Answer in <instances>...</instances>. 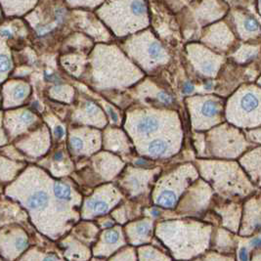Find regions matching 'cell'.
I'll list each match as a JSON object with an SVG mask.
<instances>
[{
	"instance_id": "44dd1931",
	"label": "cell",
	"mask_w": 261,
	"mask_h": 261,
	"mask_svg": "<svg viewBox=\"0 0 261 261\" xmlns=\"http://www.w3.org/2000/svg\"><path fill=\"white\" fill-rule=\"evenodd\" d=\"M23 143H29L33 145L22 148L21 150H25V152L31 156H40L46 149L49 147V135L48 130L45 127L38 129L36 132L27 138Z\"/></svg>"
},
{
	"instance_id": "f546056e",
	"label": "cell",
	"mask_w": 261,
	"mask_h": 261,
	"mask_svg": "<svg viewBox=\"0 0 261 261\" xmlns=\"http://www.w3.org/2000/svg\"><path fill=\"white\" fill-rule=\"evenodd\" d=\"M259 53V47L254 45H243L234 54V58L240 64L247 63L254 59Z\"/></svg>"
},
{
	"instance_id": "8d00e7d4",
	"label": "cell",
	"mask_w": 261,
	"mask_h": 261,
	"mask_svg": "<svg viewBox=\"0 0 261 261\" xmlns=\"http://www.w3.org/2000/svg\"><path fill=\"white\" fill-rule=\"evenodd\" d=\"M239 261H249V251L246 246H242L238 251Z\"/></svg>"
},
{
	"instance_id": "3957f363",
	"label": "cell",
	"mask_w": 261,
	"mask_h": 261,
	"mask_svg": "<svg viewBox=\"0 0 261 261\" xmlns=\"http://www.w3.org/2000/svg\"><path fill=\"white\" fill-rule=\"evenodd\" d=\"M197 179L198 172L192 164L179 166L159 182L154 193L155 204L167 210L175 209L184 190Z\"/></svg>"
},
{
	"instance_id": "ee69618b",
	"label": "cell",
	"mask_w": 261,
	"mask_h": 261,
	"mask_svg": "<svg viewBox=\"0 0 261 261\" xmlns=\"http://www.w3.org/2000/svg\"><path fill=\"white\" fill-rule=\"evenodd\" d=\"M260 82V83H261V81H260V82Z\"/></svg>"
},
{
	"instance_id": "d6a6232c",
	"label": "cell",
	"mask_w": 261,
	"mask_h": 261,
	"mask_svg": "<svg viewBox=\"0 0 261 261\" xmlns=\"http://www.w3.org/2000/svg\"><path fill=\"white\" fill-rule=\"evenodd\" d=\"M112 261H135L134 252L132 249H126L122 252H119Z\"/></svg>"
},
{
	"instance_id": "8992f818",
	"label": "cell",
	"mask_w": 261,
	"mask_h": 261,
	"mask_svg": "<svg viewBox=\"0 0 261 261\" xmlns=\"http://www.w3.org/2000/svg\"><path fill=\"white\" fill-rule=\"evenodd\" d=\"M213 191L203 180H196L182 195L178 204L177 212L181 215L201 216L209 208Z\"/></svg>"
},
{
	"instance_id": "30bf717a",
	"label": "cell",
	"mask_w": 261,
	"mask_h": 261,
	"mask_svg": "<svg viewBox=\"0 0 261 261\" xmlns=\"http://www.w3.org/2000/svg\"><path fill=\"white\" fill-rule=\"evenodd\" d=\"M107 192L98 193L85 202V211L91 216L103 215L110 212L114 205L120 200V195L114 188L106 190Z\"/></svg>"
},
{
	"instance_id": "ac0fdd59",
	"label": "cell",
	"mask_w": 261,
	"mask_h": 261,
	"mask_svg": "<svg viewBox=\"0 0 261 261\" xmlns=\"http://www.w3.org/2000/svg\"><path fill=\"white\" fill-rule=\"evenodd\" d=\"M217 215L221 216L222 224L233 232H237L239 228V220L241 216V205L235 202L228 204H217L214 208Z\"/></svg>"
},
{
	"instance_id": "5bb4252c",
	"label": "cell",
	"mask_w": 261,
	"mask_h": 261,
	"mask_svg": "<svg viewBox=\"0 0 261 261\" xmlns=\"http://www.w3.org/2000/svg\"><path fill=\"white\" fill-rule=\"evenodd\" d=\"M31 87L23 81H11L4 85V107L10 108L21 105L30 96Z\"/></svg>"
},
{
	"instance_id": "d6986e66",
	"label": "cell",
	"mask_w": 261,
	"mask_h": 261,
	"mask_svg": "<svg viewBox=\"0 0 261 261\" xmlns=\"http://www.w3.org/2000/svg\"><path fill=\"white\" fill-rule=\"evenodd\" d=\"M78 121L103 127L106 124V117L102 110L93 102L85 101L80 107L77 114Z\"/></svg>"
},
{
	"instance_id": "e575fe53",
	"label": "cell",
	"mask_w": 261,
	"mask_h": 261,
	"mask_svg": "<svg viewBox=\"0 0 261 261\" xmlns=\"http://www.w3.org/2000/svg\"><path fill=\"white\" fill-rule=\"evenodd\" d=\"M53 135L56 139L61 140L66 135V130H65V127L61 124V123H56L55 125H53Z\"/></svg>"
},
{
	"instance_id": "277c9868",
	"label": "cell",
	"mask_w": 261,
	"mask_h": 261,
	"mask_svg": "<svg viewBox=\"0 0 261 261\" xmlns=\"http://www.w3.org/2000/svg\"><path fill=\"white\" fill-rule=\"evenodd\" d=\"M227 117L239 126H255L261 123V90L245 88L229 101Z\"/></svg>"
},
{
	"instance_id": "6da1fadb",
	"label": "cell",
	"mask_w": 261,
	"mask_h": 261,
	"mask_svg": "<svg viewBox=\"0 0 261 261\" xmlns=\"http://www.w3.org/2000/svg\"><path fill=\"white\" fill-rule=\"evenodd\" d=\"M197 163L202 174L208 172L209 175L203 176L224 200L245 197L254 190L236 163L199 161Z\"/></svg>"
},
{
	"instance_id": "2e32d148",
	"label": "cell",
	"mask_w": 261,
	"mask_h": 261,
	"mask_svg": "<svg viewBox=\"0 0 261 261\" xmlns=\"http://www.w3.org/2000/svg\"><path fill=\"white\" fill-rule=\"evenodd\" d=\"M209 45L219 50H227L234 40L231 31L223 23H218L210 29L203 37Z\"/></svg>"
},
{
	"instance_id": "7c38bea8",
	"label": "cell",
	"mask_w": 261,
	"mask_h": 261,
	"mask_svg": "<svg viewBox=\"0 0 261 261\" xmlns=\"http://www.w3.org/2000/svg\"><path fill=\"white\" fill-rule=\"evenodd\" d=\"M161 168L154 170H140V169H131L129 171V175L125 179V188L130 194L134 196L139 195L147 189L149 182L160 173Z\"/></svg>"
},
{
	"instance_id": "836d02e7",
	"label": "cell",
	"mask_w": 261,
	"mask_h": 261,
	"mask_svg": "<svg viewBox=\"0 0 261 261\" xmlns=\"http://www.w3.org/2000/svg\"><path fill=\"white\" fill-rule=\"evenodd\" d=\"M246 138L250 142L261 144V128L249 130L246 132Z\"/></svg>"
},
{
	"instance_id": "ab89813d",
	"label": "cell",
	"mask_w": 261,
	"mask_h": 261,
	"mask_svg": "<svg viewBox=\"0 0 261 261\" xmlns=\"http://www.w3.org/2000/svg\"><path fill=\"white\" fill-rule=\"evenodd\" d=\"M40 261H63L55 254H45L41 257Z\"/></svg>"
},
{
	"instance_id": "9c48e42d",
	"label": "cell",
	"mask_w": 261,
	"mask_h": 261,
	"mask_svg": "<svg viewBox=\"0 0 261 261\" xmlns=\"http://www.w3.org/2000/svg\"><path fill=\"white\" fill-rule=\"evenodd\" d=\"M198 47L199 48H191L190 50V54L192 52V61L195 68L205 76H215L222 63V58L204 48V46Z\"/></svg>"
},
{
	"instance_id": "e0dca14e",
	"label": "cell",
	"mask_w": 261,
	"mask_h": 261,
	"mask_svg": "<svg viewBox=\"0 0 261 261\" xmlns=\"http://www.w3.org/2000/svg\"><path fill=\"white\" fill-rule=\"evenodd\" d=\"M153 220L149 218L133 222L126 227V235L129 243L139 245L151 241L153 235Z\"/></svg>"
},
{
	"instance_id": "52a82bcc",
	"label": "cell",
	"mask_w": 261,
	"mask_h": 261,
	"mask_svg": "<svg viewBox=\"0 0 261 261\" xmlns=\"http://www.w3.org/2000/svg\"><path fill=\"white\" fill-rule=\"evenodd\" d=\"M190 111L195 129H209L220 121L222 102L215 96L190 98Z\"/></svg>"
},
{
	"instance_id": "1f68e13d",
	"label": "cell",
	"mask_w": 261,
	"mask_h": 261,
	"mask_svg": "<svg viewBox=\"0 0 261 261\" xmlns=\"http://www.w3.org/2000/svg\"><path fill=\"white\" fill-rule=\"evenodd\" d=\"M234 258L232 256H226V255H220L219 253L215 252H209L207 255L198 258L195 261H233Z\"/></svg>"
},
{
	"instance_id": "b9f144b4",
	"label": "cell",
	"mask_w": 261,
	"mask_h": 261,
	"mask_svg": "<svg viewBox=\"0 0 261 261\" xmlns=\"http://www.w3.org/2000/svg\"><path fill=\"white\" fill-rule=\"evenodd\" d=\"M252 261H261V254H254L252 255Z\"/></svg>"
},
{
	"instance_id": "83f0119b",
	"label": "cell",
	"mask_w": 261,
	"mask_h": 261,
	"mask_svg": "<svg viewBox=\"0 0 261 261\" xmlns=\"http://www.w3.org/2000/svg\"><path fill=\"white\" fill-rule=\"evenodd\" d=\"M241 163H243V165H246V164L261 165V148H258L254 151H251V153L245 156L242 159ZM250 176L252 177V181H255L256 183H258V181L260 179V182L258 185L261 186V168L250 173Z\"/></svg>"
},
{
	"instance_id": "f1b7e54d",
	"label": "cell",
	"mask_w": 261,
	"mask_h": 261,
	"mask_svg": "<svg viewBox=\"0 0 261 261\" xmlns=\"http://www.w3.org/2000/svg\"><path fill=\"white\" fill-rule=\"evenodd\" d=\"M140 261H171L165 253L153 246H143L139 248Z\"/></svg>"
},
{
	"instance_id": "d590c367",
	"label": "cell",
	"mask_w": 261,
	"mask_h": 261,
	"mask_svg": "<svg viewBox=\"0 0 261 261\" xmlns=\"http://www.w3.org/2000/svg\"><path fill=\"white\" fill-rule=\"evenodd\" d=\"M106 109H107V112H108V114H109V115H110L112 121H113L114 123H115V124H119V122H120V117H119L118 113L115 111V109H114L111 105H110V106L107 105V106H106Z\"/></svg>"
},
{
	"instance_id": "7bdbcfd3",
	"label": "cell",
	"mask_w": 261,
	"mask_h": 261,
	"mask_svg": "<svg viewBox=\"0 0 261 261\" xmlns=\"http://www.w3.org/2000/svg\"><path fill=\"white\" fill-rule=\"evenodd\" d=\"M0 14H1V11H0Z\"/></svg>"
},
{
	"instance_id": "d4e9b609",
	"label": "cell",
	"mask_w": 261,
	"mask_h": 261,
	"mask_svg": "<svg viewBox=\"0 0 261 261\" xmlns=\"http://www.w3.org/2000/svg\"><path fill=\"white\" fill-rule=\"evenodd\" d=\"M214 247L220 252L231 253L236 247L235 239L229 232L220 229L214 238Z\"/></svg>"
},
{
	"instance_id": "cb8c5ba5",
	"label": "cell",
	"mask_w": 261,
	"mask_h": 261,
	"mask_svg": "<svg viewBox=\"0 0 261 261\" xmlns=\"http://www.w3.org/2000/svg\"><path fill=\"white\" fill-rule=\"evenodd\" d=\"M49 202H50V197L48 193L43 190H39V191L33 192L30 196V197L27 199L26 205L30 211L41 212L48 207Z\"/></svg>"
},
{
	"instance_id": "4dcf8cb0",
	"label": "cell",
	"mask_w": 261,
	"mask_h": 261,
	"mask_svg": "<svg viewBox=\"0 0 261 261\" xmlns=\"http://www.w3.org/2000/svg\"><path fill=\"white\" fill-rule=\"evenodd\" d=\"M53 192L58 201L70 202L73 199V190L69 185L65 183L56 182L53 186Z\"/></svg>"
},
{
	"instance_id": "7a4b0ae2",
	"label": "cell",
	"mask_w": 261,
	"mask_h": 261,
	"mask_svg": "<svg viewBox=\"0 0 261 261\" xmlns=\"http://www.w3.org/2000/svg\"><path fill=\"white\" fill-rule=\"evenodd\" d=\"M98 14L119 36L134 33L148 25L144 0H108L98 10Z\"/></svg>"
},
{
	"instance_id": "7402d4cb",
	"label": "cell",
	"mask_w": 261,
	"mask_h": 261,
	"mask_svg": "<svg viewBox=\"0 0 261 261\" xmlns=\"http://www.w3.org/2000/svg\"><path fill=\"white\" fill-rule=\"evenodd\" d=\"M235 19L237 23L238 33L244 40L253 39L260 35V27L252 17L237 14L235 15Z\"/></svg>"
},
{
	"instance_id": "5b68a950",
	"label": "cell",
	"mask_w": 261,
	"mask_h": 261,
	"mask_svg": "<svg viewBox=\"0 0 261 261\" xmlns=\"http://www.w3.org/2000/svg\"><path fill=\"white\" fill-rule=\"evenodd\" d=\"M126 51L145 69H153L167 62L168 56L163 46L151 34L144 33L127 42Z\"/></svg>"
},
{
	"instance_id": "74e56055",
	"label": "cell",
	"mask_w": 261,
	"mask_h": 261,
	"mask_svg": "<svg viewBox=\"0 0 261 261\" xmlns=\"http://www.w3.org/2000/svg\"><path fill=\"white\" fill-rule=\"evenodd\" d=\"M99 224H100V226H101L102 228H107V229H109V228H111V227L114 226V221L112 218L105 217V218H103L102 220L99 221Z\"/></svg>"
},
{
	"instance_id": "4316f807",
	"label": "cell",
	"mask_w": 261,
	"mask_h": 261,
	"mask_svg": "<svg viewBox=\"0 0 261 261\" xmlns=\"http://www.w3.org/2000/svg\"><path fill=\"white\" fill-rule=\"evenodd\" d=\"M12 58L8 47L0 41V82L6 80L12 70Z\"/></svg>"
},
{
	"instance_id": "484cf974",
	"label": "cell",
	"mask_w": 261,
	"mask_h": 261,
	"mask_svg": "<svg viewBox=\"0 0 261 261\" xmlns=\"http://www.w3.org/2000/svg\"><path fill=\"white\" fill-rule=\"evenodd\" d=\"M170 153V144L165 139H154L146 147V155L153 159H160Z\"/></svg>"
},
{
	"instance_id": "ba28073f",
	"label": "cell",
	"mask_w": 261,
	"mask_h": 261,
	"mask_svg": "<svg viewBox=\"0 0 261 261\" xmlns=\"http://www.w3.org/2000/svg\"><path fill=\"white\" fill-rule=\"evenodd\" d=\"M70 148L77 155L93 153L100 146V133L96 130L78 128L70 133Z\"/></svg>"
},
{
	"instance_id": "60d3db41",
	"label": "cell",
	"mask_w": 261,
	"mask_h": 261,
	"mask_svg": "<svg viewBox=\"0 0 261 261\" xmlns=\"http://www.w3.org/2000/svg\"><path fill=\"white\" fill-rule=\"evenodd\" d=\"M193 89H194V86L191 83H188V84H186V86H184V90L187 93H191L193 91Z\"/></svg>"
},
{
	"instance_id": "4fadbf2b",
	"label": "cell",
	"mask_w": 261,
	"mask_h": 261,
	"mask_svg": "<svg viewBox=\"0 0 261 261\" xmlns=\"http://www.w3.org/2000/svg\"><path fill=\"white\" fill-rule=\"evenodd\" d=\"M163 123V117L158 113L144 112L136 116L133 122V129L137 135L147 137L158 132Z\"/></svg>"
},
{
	"instance_id": "f35d334b",
	"label": "cell",
	"mask_w": 261,
	"mask_h": 261,
	"mask_svg": "<svg viewBox=\"0 0 261 261\" xmlns=\"http://www.w3.org/2000/svg\"><path fill=\"white\" fill-rule=\"evenodd\" d=\"M249 245L251 248H254V249L261 248V237H256V238L251 239L249 241Z\"/></svg>"
},
{
	"instance_id": "9a60e30c",
	"label": "cell",
	"mask_w": 261,
	"mask_h": 261,
	"mask_svg": "<svg viewBox=\"0 0 261 261\" xmlns=\"http://www.w3.org/2000/svg\"><path fill=\"white\" fill-rule=\"evenodd\" d=\"M124 244L125 240L122 235L121 228H109L102 233L100 243L95 247L94 251L97 255H110L115 249L124 245Z\"/></svg>"
},
{
	"instance_id": "ffe728a7",
	"label": "cell",
	"mask_w": 261,
	"mask_h": 261,
	"mask_svg": "<svg viewBox=\"0 0 261 261\" xmlns=\"http://www.w3.org/2000/svg\"><path fill=\"white\" fill-rule=\"evenodd\" d=\"M245 228L241 235H250L261 230V198H251L245 206Z\"/></svg>"
},
{
	"instance_id": "8fae6325",
	"label": "cell",
	"mask_w": 261,
	"mask_h": 261,
	"mask_svg": "<svg viewBox=\"0 0 261 261\" xmlns=\"http://www.w3.org/2000/svg\"><path fill=\"white\" fill-rule=\"evenodd\" d=\"M6 127L12 137H17L38 122L37 116L28 110H16L6 114Z\"/></svg>"
},
{
	"instance_id": "603a6c76",
	"label": "cell",
	"mask_w": 261,
	"mask_h": 261,
	"mask_svg": "<svg viewBox=\"0 0 261 261\" xmlns=\"http://www.w3.org/2000/svg\"><path fill=\"white\" fill-rule=\"evenodd\" d=\"M106 148L114 152L128 153L130 146L126 135L118 129H111L106 134Z\"/></svg>"
}]
</instances>
